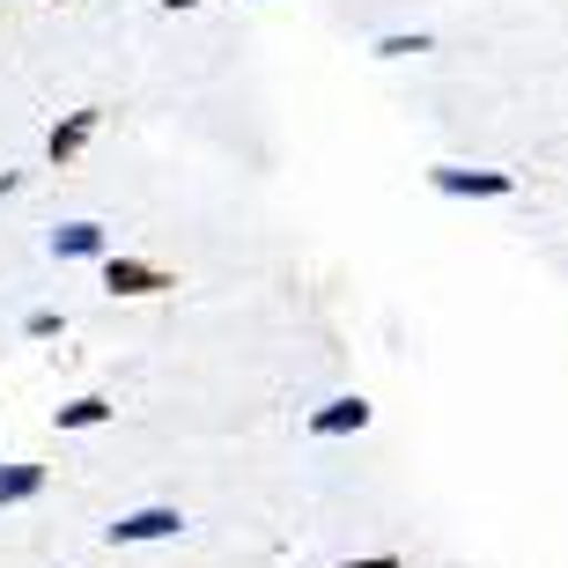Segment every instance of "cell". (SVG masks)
I'll use <instances>...</instances> for the list:
<instances>
[{"mask_svg":"<svg viewBox=\"0 0 568 568\" xmlns=\"http://www.w3.org/2000/svg\"><path fill=\"white\" fill-rule=\"evenodd\" d=\"M185 531V509L178 503H141V509H126V517H111L104 525V547L119 554V547H163V539H178Z\"/></svg>","mask_w":568,"mask_h":568,"instance_id":"obj_1","label":"cell"},{"mask_svg":"<svg viewBox=\"0 0 568 568\" xmlns=\"http://www.w3.org/2000/svg\"><path fill=\"white\" fill-rule=\"evenodd\" d=\"M428 192L443 200H509L517 192V170H473V163H428L422 170Z\"/></svg>","mask_w":568,"mask_h":568,"instance_id":"obj_2","label":"cell"},{"mask_svg":"<svg viewBox=\"0 0 568 568\" xmlns=\"http://www.w3.org/2000/svg\"><path fill=\"white\" fill-rule=\"evenodd\" d=\"M97 281H104V295H126V303H148V295H170V288H178V274H170V266L133 258V252H111L104 266H97Z\"/></svg>","mask_w":568,"mask_h":568,"instance_id":"obj_3","label":"cell"},{"mask_svg":"<svg viewBox=\"0 0 568 568\" xmlns=\"http://www.w3.org/2000/svg\"><path fill=\"white\" fill-rule=\"evenodd\" d=\"M104 119H111L104 104H74L67 119H52V133H44V163H52V170L82 163V155H89V141L104 133Z\"/></svg>","mask_w":568,"mask_h":568,"instance_id":"obj_4","label":"cell"},{"mask_svg":"<svg viewBox=\"0 0 568 568\" xmlns=\"http://www.w3.org/2000/svg\"><path fill=\"white\" fill-rule=\"evenodd\" d=\"M369 422H377V406L362 399V392H333L325 406L303 414V436H311V443H339V436H362Z\"/></svg>","mask_w":568,"mask_h":568,"instance_id":"obj_5","label":"cell"},{"mask_svg":"<svg viewBox=\"0 0 568 568\" xmlns=\"http://www.w3.org/2000/svg\"><path fill=\"white\" fill-rule=\"evenodd\" d=\"M44 252L60 258V266H104L111 258V222H60V230L44 236Z\"/></svg>","mask_w":568,"mask_h":568,"instance_id":"obj_6","label":"cell"},{"mask_svg":"<svg viewBox=\"0 0 568 568\" xmlns=\"http://www.w3.org/2000/svg\"><path fill=\"white\" fill-rule=\"evenodd\" d=\"M111 422H119V406H111L104 392H82V399L52 406V428H60V436H89V428H111Z\"/></svg>","mask_w":568,"mask_h":568,"instance_id":"obj_7","label":"cell"},{"mask_svg":"<svg viewBox=\"0 0 568 568\" xmlns=\"http://www.w3.org/2000/svg\"><path fill=\"white\" fill-rule=\"evenodd\" d=\"M44 480H52V465H38V458H8V465H0V509L38 503Z\"/></svg>","mask_w":568,"mask_h":568,"instance_id":"obj_8","label":"cell"},{"mask_svg":"<svg viewBox=\"0 0 568 568\" xmlns=\"http://www.w3.org/2000/svg\"><path fill=\"white\" fill-rule=\"evenodd\" d=\"M414 52H436V30H384L369 44V60H414Z\"/></svg>","mask_w":568,"mask_h":568,"instance_id":"obj_9","label":"cell"},{"mask_svg":"<svg viewBox=\"0 0 568 568\" xmlns=\"http://www.w3.org/2000/svg\"><path fill=\"white\" fill-rule=\"evenodd\" d=\"M60 333H67L60 311H30V317H22V339H60Z\"/></svg>","mask_w":568,"mask_h":568,"instance_id":"obj_10","label":"cell"},{"mask_svg":"<svg viewBox=\"0 0 568 568\" xmlns=\"http://www.w3.org/2000/svg\"><path fill=\"white\" fill-rule=\"evenodd\" d=\"M333 568H406L399 554H355V561H333Z\"/></svg>","mask_w":568,"mask_h":568,"instance_id":"obj_11","label":"cell"},{"mask_svg":"<svg viewBox=\"0 0 568 568\" xmlns=\"http://www.w3.org/2000/svg\"><path fill=\"white\" fill-rule=\"evenodd\" d=\"M163 16H192V8H207V0H155Z\"/></svg>","mask_w":568,"mask_h":568,"instance_id":"obj_12","label":"cell"},{"mask_svg":"<svg viewBox=\"0 0 568 568\" xmlns=\"http://www.w3.org/2000/svg\"><path fill=\"white\" fill-rule=\"evenodd\" d=\"M8 192H22V170H0V200H8Z\"/></svg>","mask_w":568,"mask_h":568,"instance_id":"obj_13","label":"cell"}]
</instances>
